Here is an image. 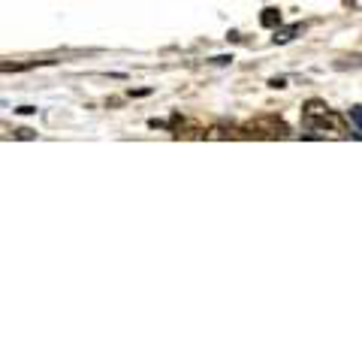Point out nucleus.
Here are the masks:
<instances>
[{"mask_svg": "<svg viewBox=\"0 0 362 362\" xmlns=\"http://www.w3.org/2000/svg\"><path fill=\"white\" fill-rule=\"evenodd\" d=\"M302 124H305V130H311L314 136H338V139H344L350 133L347 121L338 115L335 109L326 106L323 100H308V103L302 106Z\"/></svg>", "mask_w": 362, "mask_h": 362, "instance_id": "obj_1", "label": "nucleus"}, {"mask_svg": "<svg viewBox=\"0 0 362 362\" xmlns=\"http://www.w3.org/2000/svg\"><path fill=\"white\" fill-rule=\"evenodd\" d=\"M247 139H287L290 136V124L278 115H257L245 124Z\"/></svg>", "mask_w": 362, "mask_h": 362, "instance_id": "obj_2", "label": "nucleus"}, {"mask_svg": "<svg viewBox=\"0 0 362 362\" xmlns=\"http://www.w3.org/2000/svg\"><path fill=\"white\" fill-rule=\"evenodd\" d=\"M202 139H247L245 127H235V124H211V127L202 130Z\"/></svg>", "mask_w": 362, "mask_h": 362, "instance_id": "obj_3", "label": "nucleus"}, {"mask_svg": "<svg viewBox=\"0 0 362 362\" xmlns=\"http://www.w3.org/2000/svg\"><path fill=\"white\" fill-rule=\"evenodd\" d=\"M275 21H281V13H278V9H266L263 25H266V28H272V25H275Z\"/></svg>", "mask_w": 362, "mask_h": 362, "instance_id": "obj_4", "label": "nucleus"}, {"mask_svg": "<svg viewBox=\"0 0 362 362\" xmlns=\"http://www.w3.org/2000/svg\"><path fill=\"white\" fill-rule=\"evenodd\" d=\"M350 121H354L356 127L362 130V106H354V109H350Z\"/></svg>", "mask_w": 362, "mask_h": 362, "instance_id": "obj_5", "label": "nucleus"}]
</instances>
